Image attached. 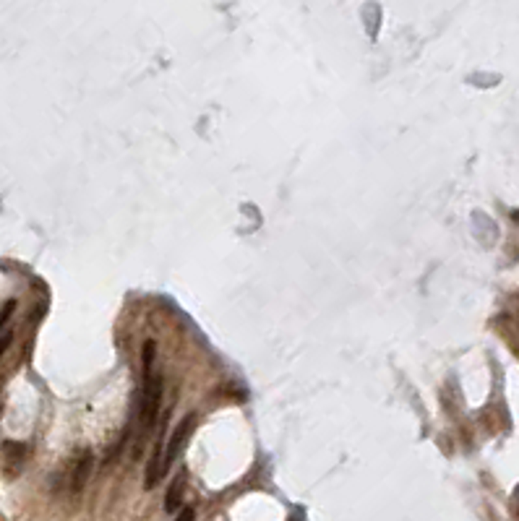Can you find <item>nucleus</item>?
Returning <instances> with one entry per match:
<instances>
[{"label":"nucleus","mask_w":519,"mask_h":521,"mask_svg":"<svg viewBox=\"0 0 519 521\" xmlns=\"http://www.w3.org/2000/svg\"><path fill=\"white\" fill-rule=\"evenodd\" d=\"M157 344L149 339L144 342V386H141V401H138V415H141V430L155 427L160 404H162V376L155 370Z\"/></svg>","instance_id":"1"},{"label":"nucleus","mask_w":519,"mask_h":521,"mask_svg":"<svg viewBox=\"0 0 519 521\" xmlns=\"http://www.w3.org/2000/svg\"><path fill=\"white\" fill-rule=\"evenodd\" d=\"M194 415H186L183 420L178 422V427L172 430L170 441L164 443V469H170L175 461H178V456L183 454V449H186L188 438H191V433H194Z\"/></svg>","instance_id":"2"},{"label":"nucleus","mask_w":519,"mask_h":521,"mask_svg":"<svg viewBox=\"0 0 519 521\" xmlns=\"http://www.w3.org/2000/svg\"><path fill=\"white\" fill-rule=\"evenodd\" d=\"M164 474V449H162V438H157V446L149 456V464H146V477H144V488L152 490L157 488V482L162 480Z\"/></svg>","instance_id":"3"},{"label":"nucleus","mask_w":519,"mask_h":521,"mask_svg":"<svg viewBox=\"0 0 519 521\" xmlns=\"http://www.w3.org/2000/svg\"><path fill=\"white\" fill-rule=\"evenodd\" d=\"M91 451H82L79 456H76V464H73V477H71V485H73V493H82L84 485H86V480H89L91 474Z\"/></svg>","instance_id":"4"},{"label":"nucleus","mask_w":519,"mask_h":521,"mask_svg":"<svg viewBox=\"0 0 519 521\" xmlns=\"http://www.w3.org/2000/svg\"><path fill=\"white\" fill-rule=\"evenodd\" d=\"M183 490H186V472H178L172 477L170 490H167V498H164V511L175 513L180 508V500H183Z\"/></svg>","instance_id":"5"},{"label":"nucleus","mask_w":519,"mask_h":521,"mask_svg":"<svg viewBox=\"0 0 519 521\" xmlns=\"http://www.w3.org/2000/svg\"><path fill=\"white\" fill-rule=\"evenodd\" d=\"M13 310H16V300H9V303L3 305V310H0V357H3L6 349H9L11 339H13V331L9 329V321H11V315H13Z\"/></svg>","instance_id":"6"},{"label":"nucleus","mask_w":519,"mask_h":521,"mask_svg":"<svg viewBox=\"0 0 519 521\" xmlns=\"http://www.w3.org/2000/svg\"><path fill=\"white\" fill-rule=\"evenodd\" d=\"M3 449L9 454V461H18L21 464V459H24V446L21 443H6Z\"/></svg>","instance_id":"7"},{"label":"nucleus","mask_w":519,"mask_h":521,"mask_svg":"<svg viewBox=\"0 0 519 521\" xmlns=\"http://www.w3.org/2000/svg\"><path fill=\"white\" fill-rule=\"evenodd\" d=\"M175 521H196V511H194V508H183Z\"/></svg>","instance_id":"8"}]
</instances>
